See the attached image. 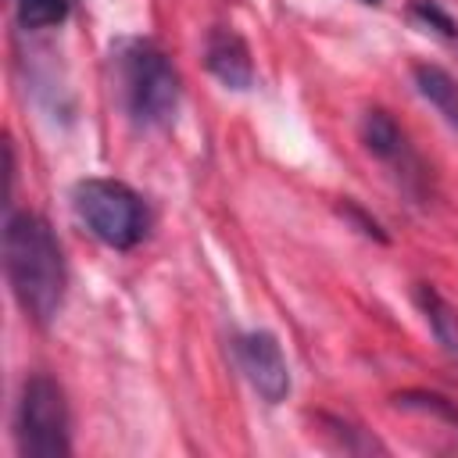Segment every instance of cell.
Segmentation results:
<instances>
[{
	"instance_id": "cell-1",
	"label": "cell",
	"mask_w": 458,
	"mask_h": 458,
	"mask_svg": "<svg viewBox=\"0 0 458 458\" xmlns=\"http://www.w3.org/2000/svg\"><path fill=\"white\" fill-rule=\"evenodd\" d=\"M4 272L14 304L32 326H50L68 293V261L61 240L39 211L14 208L4 222Z\"/></svg>"
},
{
	"instance_id": "cell-2",
	"label": "cell",
	"mask_w": 458,
	"mask_h": 458,
	"mask_svg": "<svg viewBox=\"0 0 458 458\" xmlns=\"http://www.w3.org/2000/svg\"><path fill=\"white\" fill-rule=\"evenodd\" d=\"M118 93L140 129H168L179 111L182 79L154 39H122L114 50Z\"/></svg>"
},
{
	"instance_id": "cell-3",
	"label": "cell",
	"mask_w": 458,
	"mask_h": 458,
	"mask_svg": "<svg viewBox=\"0 0 458 458\" xmlns=\"http://www.w3.org/2000/svg\"><path fill=\"white\" fill-rule=\"evenodd\" d=\"M72 211L82 222V229L111 250H132L150 233V208L143 193L122 179H79L72 186Z\"/></svg>"
},
{
	"instance_id": "cell-4",
	"label": "cell",
	"mask_w": 458,
	"mask_h": 458,
	"mask_svg": "<svg viewBox=\"0 0 458 458\" xmlns=\"http://www.w3.org/2000/svg\"><path fill=\"white\" fill-rule=\"evenodd\" d=\"M14 447L21 458H68L72 454V411L64 386L32 372L21 379L14 404Z\"/></svg>"
},
{
	"instance_id": "cell-5",
	"label": "cell",
	"mask_w": 458,
	"mask_h": 458,
	"mask_svg": "<svg viewBox=\"0 0 458 458\" xmlns=\"http://www.w3.org/2000/svg\"><path fill=\"white\" fill-rule=\"evenodd\" d=\"M358 140H361V147H365L379 165L390 168V175L401 182V190H404L408 197H415V200L426 197V186H429L426 165H422V157L415 154V147L408 143L404 129L394 122L390 111L369 107V111L358 118Z\"/></svg>"
},
{
	"instance_id": "cell-6",
	"label": "cell",
	"mask_w": 458,
	"mask_h": 458,
	"mask_svg": "<svg viewBox=\"0 0 458 458\" xmlns=\"http://www.w3.org/2000/svg\"><path fill=\"white\" fill-rule=\"evenodd\" d=\"M233 358H236V369L243 372V379L250 383V390L265 404H283L290 397L293 379H290V365H286V354H283V344L276 333H268V329L236 333Z\"/></svg>"
},
{
	"instance_id": "cell-7",
	"label": "cell",
	"mask_w": 458,
	"mask_h": 458,
	"mask_svg": "<svg viewBox=\"0 0 458 458\" xmlns=\"http://www.w3.org/2000/svg\"><path fill=\"white\" fill-rule=\"evenodd\" d=\"M204 68L225 86V89H236V93H247L254 86V57H250V47L247 39L229 29V25H215L208 36H204Z\"/></svg>"
},
{
	"instance_id": "cell-8",
	"label": "cell",
	"mask_w": 458,
	"mask_h": 458,
	"mask_svg": "<svg viewBox=\"0 0 458 458\" xmlns=\"http://www.w3.org/2000/svg\"><path fill=\"white\" fill-rule=\"evenodd\" d=\"M411 297H415V308L422 311L433 340L440 344V351L451 361H458V308L437 286H429V283H415V293Z\"/></svg>"
},
{
	"instance_id": "cell-9",
	"label": "cell",
	"mask_w": 458,
	"mask_h": 458,
	"mask_svg": "<svg viewBox=\"0 0 458 458\" xmlns=\"http://www.w3.org/2000/svg\"><path fill=\"white\" fill-rule=\"evenodd\" d=\"M411 82L419 89V97L451 125L458 129V82L447 68L433 64V61H415L411 64Z\"/></svg>"
},
{
	"instance_id": "cell-10",
	"label": "cell",
	"mask_w": 458,
	"mask_h": 458,
	"mask_svg": "<svg viewBox=\"0 0 458 458\" xmlns=\"http://www.w3.org/2000/svg\"><path fill=\"white\" fill-rule=\"evenodd\" d=\"M390 401H394L397 408H404V411L433 415V419L447 422V426L458 433V401H451V397H444V394H437V390H401V394H394Z\"/></svg>"
},
{
	"instance_id": "cell-11",
	"label": "cell",
	"mask_w": 458,
	"mask_h": 458,
	"mask_svg": "<svg viewBox=\"0 0 458 458\" xmlns=\"http://www.w3.org/2000/svg\"><path fill=\"white\" fill-rule=\"evenodd\" d=\"M75 0H14V18L21 29L39 32V29H57L72 14Z\"/></svg>"
},
{
	"instance_id": "cell-12",
	"label": "cell",
	"mask_w": 458,
	"mask_h": 458,
	"mask_svg": "<svg viewBox=\"0 0 458 458\" xmlns=\"http://www.w3.org/2000/svg\"><path fill=\"white\" fill-rule=\"evenodd\" d=\"M408 14H411V21H419L429 32H437L440 39H458V21L437 0H411L408 4Z\"/></svg>"
},
{
	"instance_id": "cell-13",
	"label": "cell",
	"mask_w": 458,
	"mask_h": 458,
	"mask_svg": "<svg viewBox=\"0 0 458 458\" xmlns=\"http://www.w3.org/2000/svg\"><path fill=\"white\" fill-rule=\"evenodd\" d=\"M318 422L326 426V433H333L340 440L344 451H383V444L376 437H365L358 426H351V422H344L336 415H318Z\"/></svg>"
},
{
	"instance_id": "cell-14",
	"label": "cell",
	"mask_w": 458,
	"mask_h": 458,
	"mask_svg": "<svg viewBox=\"0 0 458 458\" xmlns=\"http://www.w3.org/2000/svg\"><path fill=\"white\" fill-rule=\"evenodd\" d=\"M336 211H340V215H344V218H347L361 236H369V240H376V243H386V240H390V236L383 233V225H379V222H376L361 204H354L351 197H344V204H340Z\"/></svg>"
},
{
	"instance_id": "cell-15",
	"label": "cell",
	"mask_w": 458,
	"mask_h": 458,
	"mask_svg": "<svg viewBox=\"0 0 458 458\" xmlns=\"http://www.w3.org/2000/svg\"><path fill=\"white\" fill-rule=\"evenodd\" d=\"M358 4H365V7H383V0H358Z\"/></svg>"
}]
</instances>
